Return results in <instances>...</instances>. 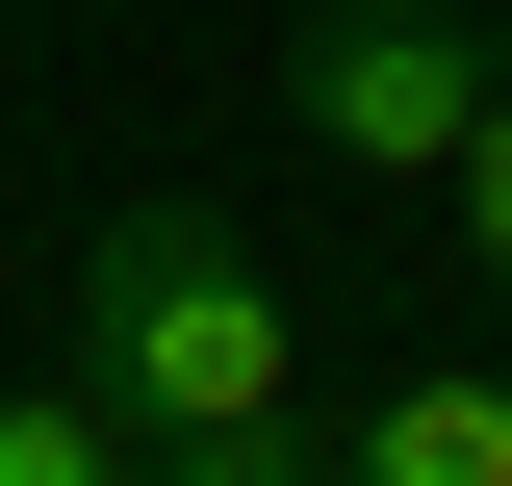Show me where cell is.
Instances as JSON below:
<instances>
[{
  "label": "cell",
  "mask_w": 512,
  "mask_h": 486,
  "mask_svg": "<svg viewBox=\"0 0 512 486\" xmlns=\"http://www.w3.org/2000/svg\"><path fill=\"white\" fill-rule=\"evenodd\" d=\"M52 359L103 384L128 435H282V410H308V333H282V282H256L231 205H103Z\"/></svg>",
  "instance_id": "1"
},
{
  "label": "cell",
  "mask_w": 512,
  "mask_h": 486,
  "mask_svg": "<svg viewBox=\"0 0 512 486\" xmlns=\"http://www.w3.org/2000/svg\"><path fill=\"white\" fill-rule=\"evenodd\" d=\"M461 103H487V26L461 0H308L282 26V128L333 180H461Z\"/></svg>",
  "instance_id": "2"
},
{
  "label": "cell",
  "mask_w": 512,
  "mask_h": 486,
  "mask_svg": "<svg viewBox=\"0 0 512 486\" xmlns=\"http://www.w3.org/2000/svg\"><path fill=\"white\" fill-rule=\"evenodd\" d=\"M333 486H512V384H461V359L384 384V410L333 435Z\"/></svg>",
  "instance_id": "3"
},
{
  "label": "cell",
  "mask_w": 512,
  "mask_h": 486,
  "mask_svg": "<svg viewBox=\"0 0 512 486\" xmlns=\"http://www.w3.org/2000/svg\"><path fill=\"white\" fill-rule=\"evenodd\" d=\"M128 461H154V435H128L77 359H52V384H0V486H128Z\"/></svg>",
  "instance_id": "4"
},
{
  "label": "cell",
  "mask_w": 512,
  "mask_h": 486,
  "mask_svg": "<svg viewBox=\"0 0 512 486\" xmlns=\"http://www.w3.org/2000/svg\"><path fill=\"white\" fill-rule=\"evenodd\" d=\"M436 205H461V256H487V307H512V0H487V103H461V180Z\"/></svg>",
  "instance_id": "5"
},
{
  "label": "cell",
  "mask_w": 512,
  "mask_h": 486,
  "mask_svg": "<svg viewBox=\"0 0 512 486\" xmlns=\"http://www.w3.org/2000/svg\"><path fill=\"white\" fill-rule=\"evenodd\" d=\"M128 486H333V435H308V410H282V435H154Z\"/></svg>",
  "instance_id": "6"
},
{
  "label": "cell",
  "mask_w": 512,
  "mask_h": 486,
  "mask_svg": "<svg viewBox=\"0 0 512 486\" xmlns=\"http://www.w3.org/2000/svg\"><path fill=\"white\" fill-rule=\"evenodd\" d=\"M0 26H52V0H0Z\"/></svg>",
  "instance_id": "7"
},
{
  "label": "cell",
  "mask_w": 512,
  "mask_h": 486,
  "mask_svg": "<svg viewBox=\"0 0 512 486\" xmlns=\"http://www.w3.org/2000/svg\"><path fill=\"white\" fill-rule=\"evenodd\" d=\"M0 231H26V180H0Z\"/></svg>",
  "instance_id": "8"
}]
</instances>
